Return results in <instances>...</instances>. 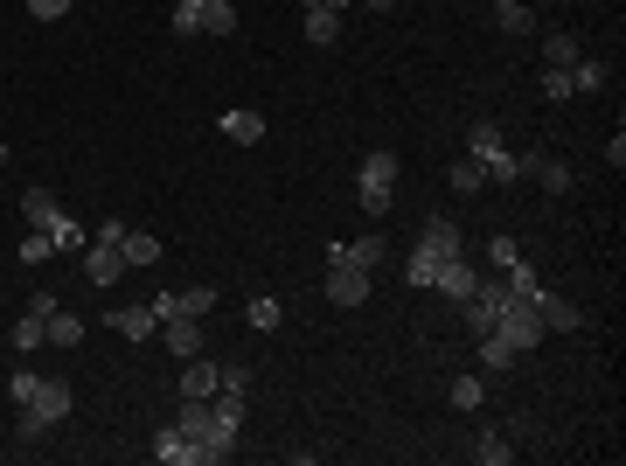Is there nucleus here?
<instances>
[{"instance_id":"34","label":"nucleus","mask_w":626,"mask_h":466,"mask_svg":"<svg viewBox=\"0 0 626 466\" xmlns=\"http://www.w3.org/2000/svg\"><path fill=\"white\" fill-rule=\"evenodd\" d=\"M543 91H550L557 105H564V98H578V91H571V63H564V70H543Z\"/></svg>"},{"instance_id":"5","label":"nucleus","mask_w":626,"mask_h":466,"mask_svg":"<svg viewBox=\"0 0 626 466\" xmlns=\"http://www.w3.org/2000/svg\"><path fill=\"white\" fill-rule=\"evenodd\" d=\"M147 307H154V320H202L216 307V286H174V293H160Z\"/></svg>"},{"instance_id":"20","label":"nucleus","mask_w":626,"mask_h":466,"mask_svg":"<svg viewBox=\"0 0 626 466\" xmlns=\"http://www.w3.org/2000/svg\"><path fill=\"white\" fill-rule=\"evenodd\" d=\"M7 341H14V348H21V355H35V348H42V341H49V320H42V313L28 307V313H21V320H14V334H7Z\"/></svg>"},{"instance_id":"31","label":"nucleus","mask_w":626,"mask_h":466,"mask_svg":"<svg viewBox=\"0 0 626 466\" xmlns=\"http://www.w3.org/2000/svg\"><path fill=\"white\" fill-rule=\"evenodd\" d=\"M487 258H494V272H508V265L522 258V244H515L508 230H494V244H487Z\"/></svg>"},{"instance_id":"10","label":"nucleus","mask_w":626,"mask_h":466,"mask_svg":"<svg viewBox=\"0 0 626 466\" xmlns=\"http://www.w3.org/2000/svg\"><path fill=\"white\" fill-rule=\"evenodd\" d=\"M536 313H543V327H550V334H578V327H585V307H571V300H557L550 286H543V300H536Z\"/></svg>"},{"instance_id":"37","label":"nucleus","mask_w":626,"mask_h":466,"mask_svg":"<svg viewBox=\"0 0 626 466\" xmlns=\"http://www.w3.org/2000/svg\"><path fill=\"white\" fill-rule=\"evenodd\" d=\"M300 7H334V14H341V7H348V0H300Z\"/></svg>"},{"instance_id":"23","label":"nucleus","mask_w":626,"mask_h":466,"mask_svg":"<svg viewBox=\"0 0 626 466\" xmlns=\"http://www.w3.org/2000/svg\"><path fill=\"white\" fill-rule=\"evenodd\" d=\"M494 21H501L508 35H529V28H536V14H529V0H494Z\"/></svg>"},{"instance_id":"13","label":"nucleus","mask_w":626,"mask_h":466,"mask_svg":"<svg viewBox=\"0 0 626 466\" xmlns=\"http://www.w3.org/2000/svg\"><path fill=\"white\" fill-rule=\"evenodd\" d=\"M160 334H167V355H202V320H160Z\"/></svg>"},{"instance_id":"38","label":"nucleus","mask_w":626,"mask_h":466,"mask_svg":"<svg viewBox=\"0 0 626 466\" xmlns=\"http://www.w3.org/2000/svg\"><path fill=\"white\" fill-rule=\"evenodd\" d=\"M362 7H376V14H390V7H397V0H362Z\"/></svg>"},{"instance_id":"4","label":"nucleus","mask_w":626,"mask_h":466,"mask_svg":"<svg viewBox=\"0 0 626 466\" xmlns=\"http://www.w3.org/2000/svg\"><path fill=\"white\" fill-rule=\"evenodd\" d=\"M355 195H362V209H369V216H383V209H390V195H397V160H390V154H369V160H362V174H355Z\"/></svg>"},{"instance_id":"14","label":"nucleus","mask_w":626,"mask_h":466,"mask_svg":"<svg viewBox=\"0 0 626 466\" xmlns=\"http://www.w3.org/2000/svg\"><path fill=\"white\" fill-rule=\"evenodd\" d=\"M522 362V348H508L501 334H480V376H508Z\"/></svg>"},{"instance_id":"21","label":"nucleus","mask_w":626,"mask_h":466,"mask_svg":"<svg viewBox=\"0 0 626 466\" xmlns=\"http://www.w3.org/2000/svg\"><path fill=\"white\" fill-rule=\"evenodd\" d=\"M467 453H473L480 466H508V460H515V446H508L501 432H473V446H467Z\"/></svg>"},{"instance_id":"39","label":"nucleus","mask_w":626,"mask_h":466,"mask_svg":"<svg viewBox=\"0 0 626 466\" xmlns=\"http://www.w3.org/2000/svg\"><path fill=\"white\" fill-rule=\"evenodd\" d=\"M174 7H202V0H174Z\"/></svg>"},{"instance_id":"36","label":"nucleus","mask_w":626,"mask_h":466,"mask_svg":"<svg viewBox=\"0 0 626 466\" xmlns=\"http://www.w3.org/2000/svg\"><path fill=\"white\" fill-rule=\"evenodd\" d=\"M28 14H35V21H63V14H70V0H28Z\"/></svg>"},{"instance_id":"18","label":"nucleus","mask_w":626,"mask_h":466,"mask_svg":"<svg viewBox=\"0 0 626 466\" xmlns=\"http://www.w3.org/2000/svg\"><path fill=\"white\" fill-rule=\"evenodd\" d=\"M446 397H453V411H480V404H487V376H480V369L453 376V383H446Z\"/></svg>"},{"instance_id":"1","label":"nucleus","mask_w":626,"mask_h":466,"mask_svg":"<svg viewBox=\"0 0 626 466\" xmlns=\"http://www.w3.org/2000/svg\"><path fill=\"white\" fill-rule=\"evenodd\" d=\"M453 258H467V244H460V223H446V216H425V230H418V244H411V258H404V286H439V272L453 265Z\"/></svg>"},{"instance_id":"27","label":"nucleus","mask_w":626,"mask_h":466,"mask_svg":"<svg viewBox=\"0 0 626 466\" xmlns=\"http://www.w3.org/2000/svg\"><path fill=\"white\" fill-rule=\"evenodd\" d=\"M49 341H56V348H77V341H84V320H77L70 307H56L49 313Z\"/></svg>"},{"instance_id":"17","label":"nucleus","mask_w":626,"mask_h":466,"mask_svg":"<svg viewBox=\"0 0 626 466\" xmlns=\"http://www.w3.org/2000/svg\"><path fill=\"white\" fill-rule=\"evenodd\" d=\"M473 286H480V272H473L467 258H453V265H446V272H439V286H432V293H446V300H453V307H460V300H467Z\"/></svg>"},{"instance_id":"8","label":"nucleus","mask_w":626,"mask_h":466,"mask_svg":"<svg viewBox=\"0 0 626 466\" xmlns=\"http://www.w3.org/2000/svg\"><path fill=\"white\" fill-rule=\"evenodd\" d=\"M327 300L334 307H362L369 300V272L362 265H327Z\"/></svg>"},{"instance_id":"2","label":"nucleus","mask_w":626,"mask_h":466,"mask_svg":"<svg viewBox=\"0 0 626 466\" xmlns=\"http://www.w3.org/2000/svg\"><path fill=\"white\" fill-rule=\"evenodd\" d=\"M167 425H181V432H188V446H195V466H223L230 453H237V446L216 432V411H209V397H181Z\"/></svg>"},{"instance_id":"16","label":"nucleus","mask_w":626,"mask_h":466,"mask_svg":"<svg viewBox=\"0 0 626 466\" xmlns=\"http://www.w3.org/2000/svg\"><path fill=\"white\" fill-rule=\"evenodd\" d=\"M112 334H126V341H154L160 320H154V307H119L112 313Z\"/></svg>"},{"instance_id":"28","label":"nucleus","mask_w":626,"mask_h":466,"mask_svg":"<svg viewBox=\"0 0 626 466\" xmlns=\"http://www.w3.org/2000/svg\"><path fill=\"white\" fill-rule=\"evenodd\" d=\"M334 35H341V14H334V7H307V42H320V49H327Z\"/></svg>"},{"instance_id":"24","label":"nucleus","mask_w":626,"mask_h":466,"mask_svg":"<svg viewBox=\"0 0 626 466\" xmlns=\"http://www.w3.org/2000/svg\"><path fill=\"white\" fill-rule=\"evenodd\" d=\"M522 174H536L550 195H564V188H571V167H564V160H522Z\"/></svg>"},{"instance_id":"25","label":"nucleus","mask_w":626,"mask_h":466,"mask_svg":"<svg viewBox=\"0 0 626 466\" xmlns=\"http://www.w3.org/2000/svg\"><path fill=\"white\" fill-rule=\"evenodd\" d=\"M14 258H21V265H28V272H35V265H49V258H56V237H49V230H28V237H21V251H14Z\"/></svg>"},{"instance_id":"11","label":"nucleus","mask_w":626,"mask_h":466,"mask_svg":"<svg viewBox=\"0 0 626 466\" xmlns=\"http://www.w3.org/2000/svg\"><path fill=\"white\" fill-rule=\"evenodd\" d=\"M147 453H154L160 466H195V446H188V432H181V425H160Z\"/></svg>"},{"instance_id":"6","label":"nucleus","mask_w":626,"mask_h":466,"mask_svg":"<svg viewBox=\"0 0 626 466\" xmlns=\"http://www.w3.org/2000/svg\"><path fill=\"white\" fill-rule=\"evenodd\" d=\"M70 404H77V390H70V383H49V376H35V397H28L21 411H28V418H42V425L56 432V425L70 418Z\"/></svg>"},{"instance_id":"32","label":"nucleus","mask_w":626,"mask_h":466,"mask_svg":"<svg viewBox=\"0 0 626 466\" xmlns=\"http://www.w3.org/2000/svg\"><path fill=\"white\" fill-rule=\"evenodd\" d=\"M216 390L244 397V390H251V369H244V362H223V369H216Z\"/></svg>"},{"instance_id":"9","label":"nucleus","mask_w":626,"mask_h":466,"mask_svg":"<svg viewBox=\"0 0 626 466\" xmlns=\"http://www.w3.org/2000/svg\"><path fill=\"white\" fill-rule=\"evenodd\" d=\"M327 265H362V272H376V265H383V237L369 230V237H355V244H327Z\"/></svg>"},{"instance_id":"15","label":"nucleus","mask_w":626,"mask_h":466,"mask_svg":"<svg viewBox=\"0 0 626 466\" xmlns=\"http://www.w3.org/2000/svg\"><path fill=\"white\" fill-rule=\"evenodd\" d=\"M181 397H216V362H202V355H188L181 362V383H174Z\"/></svg>"},{"instance_id":"40","label":"nucleus","mask_w":626,"mask_h":466,"mask_svg":"<svg viewBox=\"0 0 626 466\" xmlns=\"http://www.w3.org/2000/svg\"><path fill=\"white\" fill-rule=\"evenodd\" d=\"M0 167H7V140H0Z\"/></svg>"},{"instance_id":"35","label":"nucleus","mask_w":626,"mask_h":466,"mask_svg":"<svg viewBox=\"0 0 626 466\" xmlns=\"http://www.w3.org/2000/svg\"><path fill=\"white\" fill-rule=\"evenodd\" d=\"M14 439H21V446H35V439H49V425H42V418H28V411H14Z\"/></svg>"},{"instance_id":"33","label":"nucleus","mask_w":626,"mask_h":466,"mask_svg":"<svg viewBox=\"0 0 626 466\" xmlns=\"http://www.w3.org/2000/svg\"><path fill=\"white\" fill-rule=\"evenodd\" d=\"M244 320H251L258 334H272V327H279V300H251V307H244Z\"/></svg>"},{"instance_id":"7","label":"nucleus","mask_w":626,"mask_h":466,"mask_svg":"<svg viewBox=\"0 0 626 466\" xmlns=\"http://www.w3.org/2000/svg\"><path fill=\"white\" fill-rule=\"evenodd\" d=\"M126 272H133V265H126V251H119V244H105V237H91V244H84V279H91V286H119Z\"/></svg>"},{"instance_id":"3","label":"nucleus","mask_w":626,"mask_h":466,"mask_svg":"<svg viewBox=\"0 0 626 466\" xmlns=\"http://www.w3.org/2000/svg\"><path fill=\"white\" fill-rule=\"evenodd\" d=\"M467 154L480 160V167H487V181H501V188H508V181H522V160L508 154L501 126H487V119H480V126H467Z\"/></svg>"},{"instance_id":"30","label":"nucleus","mask_w":626,"mask_h":466,"mask_svg":"<svg viewBox=\"0 0 626 466\" xmlns=\"http://www.w3.org/2000/svg\"><path fill=\"white\" fill-rule=\"evenodd\" d=\"M543 56H550V70H564V63H578L585 49H578V35H550V42H543Z\"/></svg>"},{"instance_id":"19","label":"nucleus","mask_w":626,"mask_h":466,"mask_svg":"<svg viewBox=\"0 0 626 466\" xmlns=\"http://www.w3.org/2000/svg\"><path fill=\"white\" fill-rule=\"evenodd\" d=\"M119 251H126V265L140 272V265H154V258H160V237H154V230H133V223H126V237H119Z\"/></svg>"},{"instance_id":"29","label":"nucleus","mask_w":626,"mask_h":466,"mask_svg":"<svg viewBox=\"0 0 626 466\" xmlns=\"http://www.w3.org/2000/svg\"><path fill=\"white\" fill-rule=\"evenodd\" d=\"M599 84H606V63H592V56H578V63H571V91L585 98V91H599Z\"/></svg>"},{"instance_id":"12","label":"nucleus","mask_w":626,"mask_h":466,"mask_svg":"<svg viewBox=\"0 0 626 466\" xmlns=\"http://www.w3.org/2000/svg\"><path fill=\"white\" fill-rule=\"evenodd\" d=\"M216 126H223L230 147H258V140H265V119H258V112H223Z\"/></svg>"},{"instance_id":"26","label":"nucleus","mask_w":626,"mask_h":466,"mask_svg":"<svg viewBox=\"0 0 626 466\" xmlns=\"http://www.w3.org/2000/svg\"><path fill=\"white\" fill-rule=\"evenodd\" d=\"M202 35H237V7L230 0H202Z\"/></svg>"},{"instance_id":"22","label":"nucleus","mask_w":626,"mask_h":466,"mask_svg":"<svg viewBox=\"0 0 626 466\" xmlns=\"http://www.w3.org/2000/svg\"><path fill=\"white\" fill-rule=\"evenodd\" d=\"M446 181H453V195H480V188H487V167H480V160H453V167H446Z\"/></svg>"}]
</instances>
